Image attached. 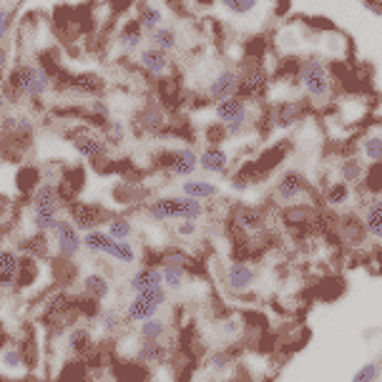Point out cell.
<instances>
[{
    "instance_id": "11",
    "label": "cell",
    "mask_w": 382,
    "mask_h": 382,
    "mask_svg": "<svg viewBox=\"0 0 382 382\" xmlns=\"http://www.w3.org/2000/svg\"><path fill=\"white\" fill-rule=\"evenodd\" d=\"M302 116H305V106L297 103V101H277L266 108V121L277 131H287V128L297 126Z\"/></svg>"
},
{
    "instance_id": "9",
    "label": "cell",
    "mask_w": 382,
    "mask_h": 382,
    "mask_svg": "<svg viewBox=\"0 0 382 382\" xmlns=\"http://www.w3.org/2000/svg\"><path fill=\"white\" fill-rule=\"evenodd\" d=\"M269 91V71L262 66H249L244 73H239L237 96L242 101H262Z\"/></svg>"
},
{
    "instance_id": "40",
    "label": "cell",
    "mask_w": 382,
    "mask_h": 382,
    "mask_svg": "<svg viewBox=\"0 0 382 382\" xmlns=\"http://www.w3.org/2000/svg\"><path fill=\"white\" fill-rule=\"evenodd\" d=\"M349 196H352V189L344 181H335L325 189V201L330 206H344L349 201Z\"/></svg>"
},
{
    "instance_id": "25",
    "label": "cell",
    "mask_w": 382,
    "mask_h": 382,
    "mask_svg": "<svg viewBox=\"0 0 382 382\" xmlns=\"http://www.w3.org/2000/svg\"><path fill=\"white\" fill-rule=\"evenodd\" d=\"M21 257L13 249H0V287H13L18 282Z\"/></svg>"
},
{
    "instance_id": "16",
    "label": "cell",
    "mask_w": 382,
    "mask_h": 382,
    "mask_svg": "<svg viewBox=\"0 0 382 382\" xmlns=\"http://www.w3.org/2000/svg\"><path fill=\"white\" fill-rule=\"evenodd\" d=\"M257 271L249 262H232L224 271V282L232 292H247L254 284Z\"/></svg>"
},
{
    "instance_id": "3",
    "label": "cell",
    "mask_w": 382,
    "mask_h": 382,
    "mask_svg": "<svg viewBox=\"0 0 382 382\" xmlns=\"http://www.w3.org/2000/svg\"><path fill=\"white\" fill-rule=\"evenodd\" d=\"M214 118L227 128L229 139H232V136H239L244 128L249 126V106L239 96H232V99L214 103Z\"/></svg>"
},
{
    "instance_id": "55",
    "label": "cell",
    "mask_w": 382,
    "mask_h": 382,
    "mask_svg": "<svg viewBox=\"0 0 382 382\" xmlns=\"http://www.w3.org/2000/svg\"><path fill=\"white\" fill-rule=\"evenodd\" d=\"M11 28H13V13L8 8H0V43L11 35Z\"/></svg>"
},
{
    "instance_id": "56",
    "label": "cell",
    "mask_w": 382,
    "mask_h": 382,
    "mask_svg": "<svg viewBox=\"0 0 382 382\" xmlns=\"http://www.w3.org/2000/svg\"><path fill=\"white\" fill-rule=\"evenodd\" d=\"M6 68H8V50H6V45L0 43V76L6 73Z\"/></svg>"
},
{
    "instance_id": "26",
    "label": "cell",
    "mask_w": 382,
    "mask_h": 382,
    "mask_svg": "<svg viewBox=\"0 0 382 382\" xmlns=\"http://www.w3.org/2000/svg\"><path fill=\"white\" fill-rule=\"evenodd\" d=\"M68 349L73 357H86L94 352V335L86 327H73L68 332Z\"/></svg>"
},
{
    "instance_id": "6",
    "label": "cell",
    "mask_w": 382,
    "mask_h": 382,
    "mask_svg": "<svg viewBox=\"0 0 382 382\" xmlns=\"http://www.w3.org/2000/svg\"><path fill=\"white\" fill-rule=\"evenodd\" d=\"M167 299H169L167 287L149 289V292H136L126 307V322H139L141 325V322L151 320V317H156V312H159L161 307L167 305Z\"/></svg>"
},
{
    "instance_id": "37",
    "label": "cell",
    "mask_w": 382,
    "mask_h": 382,
    "mask_svg": "<svg viewBox=\"0 0 382 382\" xmlns=\"http://www.w3.org/2000/svg\"><path fill=\"white\" fill-rule=\"evenodd\" d=\"M136 21L141 23V28H144L146 33H154L159 26H164V13H161L154 3H144V6H139Z\"/></svg>"
},
{
    "instance_id": "52",
    "label": "cell",
    "mask_w": 382,
    "mask_h": 382,
    "mask_svg": "<svg viewBox=\"0 0 382 382\" xmlns=\"http://www.w3.org/2000/svg\"><path fill=\"white\" fill-rule=\"evenodd\" d=\"M287 222L292 224V227H302V224H307L310 222V209H307V206H289L287 209Z\"/></svg>"
},
{
    "instance_id": "34",
    "label": "cell",
    "mask_w": 382,
    "mask_h": 382,
    "mask_svg": "<svg viewBox=\"0 0 382 382\" xmlns=\"http://www.w3.org/2000/svg\"><path fill=\"white\" fill-rule=\"evenodd\" d=\"M103 232L108 234L111 239H116V242H131L133 224H131V219H126V216L113 214L111 219H108V224L103 227Z\"/></svg>"
},
{
    "instance_id": "36",
    "label": "cell",
    "mask_w": 382,
    "mask_h": 382,
    "mask_svg": "<svg viewBox=\"0 0 382 382\" xmlns=\"http://www.w3.org/2000/svg\"><path fill=\"white\" fill-rule=\"evenodd\" d=\"M84 116H86V121L91 123V126H99V128H103L106 123L111 121V111H108V106H106V101L103 99H91L89 101V106L84 108Z\"/></svg>"
},
{
    "instance_id": "20",
    "label": "cell",
    "mask_w": 382,
    "mask_h": 382,
    "mask_svg": "<svg viewBox=\"0 0 382 382\" xmlns=\"http://www.w3.org/2000/svg\"><path fill=\"white\" fill-rule=\"evenodd\" d=\"M199 169L209 174H227L229 154L224 151V146H206L199 154Z\"/></svg>"
},
{
    "instance_id": "51",
    "label": "cell",
    "mask_w": 382,
    "mask_h": 382,
    "mask_svg": "<svg viewBox=\"0 0 382 382\" xmlns=\"http://www.w3.org/2000/svg\"><path fill=\"white\" fill-rule=\"evenodd\" d=\"M206 141H209V146H222L224 141L229 139V133H227V128L222 126L219 121H214L211 126H206Z\"/></svg>"
},
{
    "instance_id": "44",
    "label": "cell",
    "mask_w": 382,
    "mask_h": 382,
    "mask_svg": "<svg viewBox=\"0 0 382 382\" xmlns=\"http://www.w3.org/2000/svg\"><path fill=\"white\" fill-rule=\"evenodd\" d=\"M126 139V123L118 121V118H111V121L103 126V141L108 146H118Z\"/></svg>"
},
{
    "instance_id": "39",
    "label": "cell",
    "mask_w": 382,
    "mask_h": 382,
    "mask_svg": "<svg viewBox=\"0 0 382 382\" xmlns=\"http://www.w3.org/2000/svg\"><path fill=\"white\" fill-rule=\"evenodd\" d=\"M156 262H159L161 266H184V269L189 271V266H191V254L189 252H184L181 247H169V249H164L159 257H156Z\"/></svg>"
},
{
    "instance_id": "27",
    "label": "cell",
    "mask_w": 382,
    "mask_h": 382,
    "mask_svg": "<svg viewBox=\"0 0 382 382\" xmlns=\"http://www.w3.org/2000/svg\"><path fill=\"white\" fill-rule=\"evenodd\" d=\"M3 133L11 139H33V121L28 116H3Z\"/></svg>"
},
{
    "instance_id": "43",
    "label": "cell",
    "mask_w": 382,
    "mask_h": 382,
    "mask_svg": "<svg viewBox=\"0 0 382 382\" xmlns=\"http://www.w3.org/2000/svg\"><path fill=\"white\" fill-rule=\"evenodd\" d=\"M232 365H234V354L229 349H216V352L209 354V370L214 375H224V372L232 370Z\"/></svg>"
},
{
    "instance_id": "22",
    "label": "cell",
    "mask_w": 382,
    "mask_h": 382,
    "mask_svg": "<svg viewBox=\"0 0 382 382\" xmlns=\"http://www.w3.org/2000/svg\"><path fill=\"white\" fill-rule=\"evenodd\" d=\"M18 252H23V257H30V259H48L50 254V244H48V234H30V237L21 239L18 242Z\"/></svg>"
},
{
    "instance_id": "29",
    "label": "cell",
    "mask_w": 382,
    "mask_h": 382,
    "mask_svg": "<svg viewBox=\"0 0 382 382\" xmlns=\"http://www.w3.org/2000/svg\"><path fill=\"white\" fill-rule=\"evenodd\" d=\"M181 194L204 201V199H214V196L219 194V186L211 181H201V179H186V181L181 184Z\"/></svg>"
},
{
    "instance_id": "31",
    "label": "cell",
    "mask_w": 382,
    "mask_h": 382,
    "mask_svg": "<svg viewBox=\"0 0 382 382\" xmlns=\"http://www.w3.org/2000/svg\"><path fill=\"white\" fill-rule=\"evenodd\" d=\"M30 206H61V196H58V184H43L40 181L35 186V191L30 194Z\"/></svg>"
},
{
    "instance_id": "18",
    "label": "cell",
    "mask_w": 382,
    "mask_h": 382,
    "mask_svg": "<svg viewBox=\"0 0 382 382\" xmlns=\"http://www.w3.org/2000/svg\"><path fill=\"white\" fill-rule=\"evenodd\" d=\"M128 287L133 292H149V289L164 287V274H161V266H141L128 277Z\"/></svg>"
},
{
    "instance_id": "38",
    "label": "cell",
    "mask_w": 382,
    "mask_h": 382,
    "mask_svg": "<svg viewBox=\"0 0 382 382\" xmlns=\"http://www.w3.org/2000/svg\"><path fill=\"white\" fill-rule=\"evenodd\" d=\"M339 176H342L344 184L352 186V184H357V181L365 179V164H362L357 156H349V159L342 161V167H339Z\"/></svg>"
},
{
    "instance_id": "35",
    "label": "cell",
    "mask_w": 382,
    "mask_h": 382,
    "mask_svg": "<svg viewBox=\"0 0 382 382\" xmlns=\"http://www.w3.org/2000/svg\"><path fill=\"white\" fill-rule=\"evenodd\" d=\"M234 219L242 229H259L264 224L266 214L259 209V206H237L234 211Z\"/></svg>"
},
{
    "instance_id": "41",
    "label": "cell",
    "mask_w": 382,
    "mask_h": 382,
    "mask_svg": "<svg viewBox=\"0 0 382 382\" xmlns=\"http://www.w3.org/2000/svg\"><path fill=\"white\" fill-rule=\"evenodd\" d=\"M161 274H164V287L169 289V292H179V289L186 284V269L184 266H161Z\"/></svg>"
},
{
    "instance_id": "48",
    "label": "cell",
    "mask_w": 382,
    "mask_h": 382,
    "mask_svg": "<svg viewBox=\"0 0 382 382\" xmlns=\"http://www.w3.org/2000/svg\"><path fill=\"white\" fill-rule=\"evenodd\" d=\"M40 184V172L33 167H26L21 169V174H18V186H21V191H35V186Z\"/></svg>"
},
{
    "instance_id": "53",
    "label": "cell",
    "mask_w": 382,
    "mask_h": 382,
    "mask_svg": "<svg viewBox=\"0 0 382 382\" xmlns=\"http://www.w3.org/2000/svg\"><path fill=\"white\" fill-rule=\"evenodd\" d=\"M3 365L11 367V370H18V367L26 365V360H23V352L18 347H8L6 352H3Z\"/></svg>"
},
{
    "instance_id": "4",
    "label": "cell",
    "mask_w": 382,
    "mask_h": 382,
    "mask_svg": "<svg viewBox=\"0 0 382 382\" xmlns=\"http://www.w3.org/2000/svg\"><path fill=\"white\" fill-rule=\"evenodd\" d=\"M299 86L315 101L330 96V73H327V66L320 58L310 56L302 61V66H299Z\"/></svg>"
},
{
    "instance_id": "47",
    "label": "cell",
    "mask_w": 382,
    "mask_h": 382,
    "mask_svg": "<svg viewBox=\"0 0 382 382\" xmlns=\"http://www.w3.org/2000/svg\"><path fill=\"white\" fill-rule=\"evenodd\" d=\"M108 242V234L101 232V229H94V232H86L84 234V247L94 254H103V247Z\"/></svg>"
},
{
    "instance_id": "19",
    "label": "cell",
    "mask_w": 382,
    "mask_h": 382,
    "mask_svg": "<svg viewBox=\"0 0 382 382\" xmlns=\"http://www.w3.org/2000/svg\"><path fill=\"white\" fill-rule=\"evenodd\" d=\"M144 35H146V30L141 28V23L136 21V18H131V21H126L121 28H118L116 43H118V48H121L123 53H133V50L141 48V43H144Z\"/></svg>"
},
{
    "instance_id": "28",
    "label": "cell",
    "mask_w": 382,
    "mask_h": 382,
    "mask_svg": "<svg viewBox=\"0 0 382 382\" xmlns=\"http://www.w3.org/2000/svg\"><path fill=\"white\" fill-rule=\"evenodd\" d=\"M136 360L144 365H156V362L167 360V347L161 344V339H141L139 349H136Z\"/></svg>"
},
{
    "instance_id": "24",
    "label": "cell",
    "mask_w": 382,
    "mask_h": 382,
    "mask_svg": "<svg viewBox=\"0 0 382 382\" xmlns=\"http://www.w3.org/2000/svg\"><path fill=\"white\" fill-rule=\"evenodd\" d=\"M360 154L367 164H382V128H370L360 139Z\"/></svg>"
},
{
    "instance_id": "13",
    "label": "cell",
    "mask_w": 382,
    "mask_h": 382,
    "mask_svg": "<svg viewBox=\"0 0 382 382\" xmlns=\"http://www.w3.org/2000/svg\"><path fill=\"white\" fill-rule=\"evenodd\" d=\"M307 189V179L305 174L299 172V169H289L279 176L277 186H274V196H277L282 204H294L299 196L305 194Z\"/></svg>"
},
{
    "instance_id": "46",
    "label": "cell",
    "mask_w": 382,
    "mask_h": 382,
    "mask_svg": "<svg viewBox=\"0 0 382 382\" xmlns=\"http://www.w3.org/2000/svg\"><path fill=\"white\" fill-rule=\"evenodd\" d=\"M259 0H222V8L232 16H249L252 11H257Z\"/></svg>"
},
{
    "instance_id": "42",
    "label": "cell",
    "mask_w": 382,
    "mask_h": 382,
    "mask_svg": "<svg viewBox=\"0 0 382 382\" xmlns=\"http://www.w3.org/2000/svg\"><path fill=\"white\" fill-rule=\"evenodd\" d=\"M38 279V264H35V259H30V257H23L21 259V269H18V282L16 287H30V284Z\"/></svg>"
},
{
    "instance_id": "1",
    "label": "cell",
    "mask_w": 382,
    "mask_h": 382,
    "mask_svg": "<svg viewBox=\"0 0 382 382\" xmlns=\"http://www.w3.org/2000/svg\"><path fill=\"white\" fill-rule=\"evenodd\" d=\"M50 89H53V76L45 68L23 63V66L13 68L3 81V99L13 101V103L21 99L35 101L50 94Z\"/></svg>"
},
{
    "instance_id": "15",
    "label": "cell",
    "mask_w": 382,
    "mask_h": 382,
    "mask_svg": "<svg viewBox=\"0 0 382 382\" xmlns=\"http://www.w3.org/2000/svg\"><path fill=\"white\" fill-rule=\"evenodd\" d=\"M136 123H139V131L151 136V139H164V131L169 126L167 113H164L161 106H146V108H141L139 116H136Z\"/></svg>"
},
{
    "instance_id": "49",
    "label": "cell",
    "mask_w": 382,
    "mask_h": 382,
    "mask_svg": "<svg viewBox=\"0 0 382 382\" xmlns=\"http://www.w3.org/2000/svg\"><path fill=\"white\" fill-rule=\"evenodd\" d=\"M380 377V362H365L362 367H357V372H352L349 382H375Z\"/></svg>"
},
{
    "instance_id": "14",
    "label": "cell",
    "mask_w": 382,
    "mask_h": 382,
    "mask_svg": "<svg viewBox=\"0 0 382 382\" xmlns=\"http://www.w3.org/2000/svg\"><path fill=\"white\" fill-rule=\"evenodd\" d=\"M237 86H239V71L234 68H222L211 78L209 89H206V99L211 103H219V101H227L232 96H237Z\"/></svg>"
},
{
    "instance_id": "30",
    "label": "cell",
    "mask_w": 382,
    "mask_h": 382,
    "mask_svg": "<svg viewBox=\"0 0 382 382\" xmlns=\"http://www.w3.org/2000/svg\"><path fill=\"white\" fill-rule=\"evenodd\" d=\"M149 45L164 50V53H172V50H176V45H179L176 28H174V26H159L154 33H149Z\"/></svg>"
},
{
    "instance_id": "10",
    "label": "cell",
    "mask_w": 382,
    "mask_h": 382,
    "mask_svg": "<svg viewBox=\"0 0 382 382\" xmlns=\"http://www.w3.org/2000/svg\"><path fill=\"white\" fill-rule=\"evenodd\" d=\"M68 139L73 141V146H76V151L84 159L89 161H101L108 156V144H106L101 136H96L91 128H73L71 133H68Z\"/></svg>"
},
{
    "instance_id": "21",
    "label": "cell",
    "mask_w": 382,
    "mask_h": 382,
    "mask_svg": "<svg viewBox=\"0 0 382 382\" xmlns=\"http://www.w3.org/2000/svg\"><path fill=\"white\" fill-rule=\"evenodd\" d=\"M362 224H365V232L370 239L382 242V194L375 196L370 204L362 211Z\"/></svg>"
},
{
    "instance_id": "54",
    "label": "cell",
    "mask_w": 382,
    "mask_h": 382,
    "mask_svg": "<svg viewBox=\"0 0 382 382\" xmlns=\"http://www.w3.org/2000/svg\"><path fill=\"white\" fill-rule=\"evenodd\" d=\"M196 232H199V224L194 222V219H179L176 224V234L181 239H191L196 237Z\"/></svg>"
},
{
    "instance_id": "12",
    "label": "cell",
    "mask_w": 382,
    "mask_h": 382,
    "mask_svg": "<svg viewBox=\"0 0 382 382\" xmlns=\"http://www.w3.org/2000/svg\"><path fill=\"white\" fill-rule=\"evenodd\" d=\"M53 239H56L58 254L66 257V259H73V257L81 252V247H84V237L73 227V222L68 216H61V222L53 229Z\"/></svg>"
},
{
    "instance_id": "8",
    "label": "cell",
    "mask_w": 382,
    "mask_h": 382,
    "mask_svg": "<svg viewBox=\"0 0 382 382\" xmlns=\"http://www.w3.org/2000/svg\"><path fill=\"white\" fill-rule=\"evenodd\" d=\"M58 81L63 84V89L78 96H89V99H103L106 81L94 71H81V73H66L58 71Z\"/></svg>"
},
{
    "instance_id": "7",
    "label": "cell",
    "mask_w": 382,
    "mask_h": 382,
    "mask_svg": "<svg viewBox=\"0 0 382 382\" xmlns=\"http://www.w3.org/2000/svg\"><path fill=\"white\" fill-rule=\"evenodd\" d=\"M68 211V219L73 222V227L78 229V232H94V229H101L108 224V219H111V211H106L103 206L99 204H89V201H71V204L66 206Z\"/></svg>"
},
{
    "instance_id": "32",
    "label": "cell",
    "mask_w": 382,
    "mask_h": 382,
    "mask_svg": "<svg viewBox=\"0 0 382 382\" xmlns=\"http://www.w3.org/2000/svg\"><path fill=\"white\" fill-rule=\"evenodd\" d=\"M103 254L111 257V259L121 262V264H133L136 262V249H133L131 242H116V239L108 237V242H106L103 247Z\"/></svg>"
},
{
    "instance_id": "33",
    "label": "cell",
    "mask_w": 382,
    "mask_h": 382,
    "mask_svg": "<svg viewBox=\"0 0 382 382\" xmlns=\"http://www.w3.org/2000/svg\"><path fill=\"white\" fill-rule=\"evenodd\" d=\"M84 292L89 299H96V302H101V299L108 297V292H111V284H108V279L103 277V274H96V271H91V274H86L84 279Z\"/></svg>"
},
{
    "instance_id": "57",
    "label": "cell",
    "mask_w": 382,
    "mask_h": 382,
    "mask_svg": "<svg viewBox=\"0 0 382 382\" xmlns=\"http://www.w3.org/2000/svg\"><path fill=\"white\" fill-rule=\"evenodd\" d=\"M6 103H8V101L3 99V96H0V116H3V113H6Z\"/></svg>"
},
{
    "instance_id": "2",
    "label": "cell",
    "mask_w": 382,
    "mask_h": 382,
    "mask_svg": "<svg viewBox=\"0 0 382 382\" xmlns=\"http://www.w3.org/2000/svg\"><path fill=\"white\" fill-rule=\"evenodd\" d=\"M204 204L199 199H191V196H161V199L151 201L146 206V214H149L151 222H174V219H194L199 222L204 216Z\"/></svg>"
},
{
    "instance_id": "23",
    "label": "cell",
    "mask_w": 382,
    "mask_h": 382,
    "mask_svg": "<svg viewBox=\"0 0 382 382\" xmlns=\"http://www.w3.org/2000/svg\"><path fill=\"white\" fill-rule=\"evenodd\" d=\"M58 222H61V206H38L30 214V224L40 234H53Z\"/></svg>"
},
{
    "instance_id": "17",
    "label": "cell",
    "mask_w": 382,
    "mask_h": 382,
    "mask_svg": "<svg viewBox=\"0 0 382 382\" xmlns=\"http://www.w3.org/2000/svg\"><path fill=\"white\" fill-rule=\"evenodd\" d=\"M139 66L144 68L149 76L164 78L169 73V53L154 48V45H146L144 50H139Z\"/></svg>"
},
{
    "instance_id": "45",
    "label": "cell",
    "mask_w": 382,
    "mask_h": 382,
    "mask_svg": "<svg viewBox=\"0 0 382 382\" xmlns=\"http://www.w3.org/2000/svg\"><path fill=\"white\" fill-rule=\"evenodd\" d=\"M164 332H167V325H164L161 320H156V317L141 322V327H139V337L141 339H161V337H164Z\"/></svg>"
},
{
    "instance_id": "5",
    "label": "cell",
    "mask_w": 382,
    "mask_h": 382,
    "mask_svg": "<svg viewBox=\"0 0 382 382\" xmlns=\"http://www.w3.org/2000/svg\"><path fill=\"white\" fill-rule=\"evenodd\" d=\"M159 169L172 174V176L191 179V174L199 169V154L191 146H179V149H167L159 156Z\"/></svg>"
},
{
    "instance_id": "50",
    "label": "cell",
    "mask_w": 382,
    "mask_h": 382,
    "mask_svg": "<svg viewBox=\"0 0 382 382\" xmlns=\"http://www.w3.org/2000/svg\"><path fill=\"white\" fill-rule=\"evenodd\" d=\"M99 325L103 332H116L118 327H121V315L113 310H101L99 315Z\"/></svg>"
}]
</instances>
